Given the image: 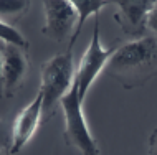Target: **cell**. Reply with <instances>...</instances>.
<instances>
[{"label":"cell","instance_id":"6da1fadb","mask_svg":"<svg viewBox=\"0 0 157 155\" xmlns=\"http://www.w3.org/2000/svg\"><path fill=\"white\" fill-rule=\"evenodd\" d=\"M104 71L126 89L146 84L157 76V40L154 36H142L116 48Z\"/></svg>","mask_w":157,"mask_h":155},{"label":"cell","instance_id":"7a4b0ae2","mask_svg":"<svg viewBox=\"0 0 157 155\" xmlns=\"http://www.w3.org/2000/svg\"><path fill=\"white\" fill-rule=\"evenodd\" d=\"M73 50L68 48L65 53L56 54L48 60L41 69V86L43 93V114L50 116L55 111L56 102H60L75 84V66Z\"/></svg>","mask_w":157,"mask_h":155},{"label":"cell","instance_id":"3957f363","mask_svg":"<svg viewBox=\"0 0 157 155\" xmlns=\"http://www.w3.org/2000/svg\"><path fill=\"white\" fill-rule=\"evenodd\" d=\"M65 116L66 144L79 150L83 155H101L96 140L93 139L90 127L83 114V101L78 96V86L73 84L65 98L60 101Z\"/></svg>","mask_w":157,"mask_h":155},{"label":"cell","instance_id":"277c9868","mask_svg":"<svg viewBox=\"0 0 157 155\" xmlns=\"http://www.w3.org/2000/svg\"><path fill=\"white\" fill-rule=\"evenodd\" d=\"M116 48H103L99 40V17H94V28H93V36L88 45L86 51H84L81 61H79V68L75 73V84L78 86V96L81 101H84L88 89L91 84L96 81V78L106 69L109 58Z\"/></svg>","mask_w":157,"mask_h":155},{"label":"cell","instance_id":"5b68a950","mask_svg":"<svg viewBox=\"0 0 157 155\" xmlns=\"http://www.w3.org/2000/svg\"><path fill=\"white\" fill-rule=\"evenodd\" d=\"M45 7V27L43 35L53 41H63L75 31L78 23V13L71 0H46Z\"/></svg>","mask_w":157,"mask_h":155},{"label":"cell","instance_id":"8992f818","mask_svg":"<svg viewBox=\"0 0 157 155\" xmlns=\"http://www.w3.org/2000/svg\"><path fill=\"white\" fill-rule=\"evenodd\" d=\"M41 117H43V93L38 91L36 98L17 116L13 129H12V145L8 153H18L30 142V139L40 127Z\"/></svg>","mask_w":157,"mask_h":155},{"label":"cell","instance_id":"52a82bcc","mask_svg":"<svg viewBox=\"0 0 157 155\" xmlns=\"http://www.w3.org/2000/svg\"><path fill=\"white\" fill-rule=\"evenodd\" d=\"M2 96L12 98L18 87L22 86L28 69V58L27 50L15 46V45L3 43L2 50Z\"/></svg>","mask_w":157,"mask_h":155},{"label":"cell","instance_id":"ba28073f","mask_svg":"<svg viewBox=\"0 0 157 155\" xmlns=\"http://www.w3.org/2000/svg\"><path fill=\"white\" fill-rule=\"evenodd\" d=\"M117 12L114 13V20L121 27L126 35H134L142 38L147 28L149 17L154 2L151 0H132V2H117Z\"/></svg>","mask_w":157,"mask_h":155},{"label":"cell","instance_id":"9c48e42d","mask_svg":"<svg viewBox=\"0 0 157 155\" xmlns=\"http://www.w3.org/2000/svg\"><path fill=\"white\" fill-rule=\"evenodd\" d=\"M71 2H73V5H75L76 13H78V23H76L75 31L70 38V43H68V48L73 50V45L76 43V40H78V36L83 30L84 23H86L88 17H91V15L96 17L106 5H108V2H106V0H71Z\"/></svg>","mask_w":157,"mask_h":155},{"label":"cell","instance_id":"30bf717a","mask_svg":"<svg viewBox=\"0 0 157 155\" xmlns=\"http://www.w3.org/2000/svg\"><path fill=\"white\" fill-rule=\"evenodd\" d=\"M30 2L23 0H0V22L12 25L28 12Z\"/></svg>","mask_w":157,"mask_h":155},{"label":"cell","instance_id":"8fae6325","mask_svg":"<svg viewBox=\"0 0 157 155\" xmlns=\"http://www.w3.org/2000/svg\"><path fill=\"white\" fill-rule=\"evenodd\" d=\"M0 41H3L7 45H15V46H20L23 50L28 48V41L23 38L22 33L17 30L15 27L3 23V22H0Z\"/></svg>","mask_w":157,"mask_h":155},{"label":"cell","instance_id":"7c38bea8","mask_svg":"<svg viewBox=\"0 0 157 155\" xmlns=\"http://www.w3.org/2000/svg\"><path fill=\"white\" fill-rule=\"evenodd\" d=\"M147 28L154 33V38L157 40V2H154V7H152L149 17H147Z\"/></svg>","mask_w":157,"mask_h":155},{"label":"cell","instance_id":"4fadbf2b","mask_svg":"<svg viewBox=\"0 0 157 155\" xmlns=\"http://www.w3.org/2000/svg\"><path fill=\"white\" fill-rule=\"evenodd\" d=\"M10 145H12V137H8L5 125H3V122L0 120V149L10 150Z\"/></svg>","mask_w":157,"mask_h":155},{"label":"cell","instance_id":"5bb4252c","mask_svg":"<svg viewBox=\"0 0 157 155\" xmlns=\"http://www.w3.org/2000/svg\"><path fill=\"white\" fill-rule=\"evenodd\" d=\"M147 155H157V129L152 132L151 140H149V153Z\"/></svg>","mask_w":157,"mask_h":155},{"label":"cell","instance_id":"9a60e30c","mask_svg":"<svg viewBox=\"0 0 157 155\" xmlns=\"http://www.w3.org/2000/svg\"><path fill=\"white\" fill-rule=\"evenodd\" d=\"M2 50H3V41H0V96H2V63H3Z\"/></svg>","mask_w":157,"mask_h":155},{"label":"cell","instance_id":"2e32d148","mask_svg":"<svg viewBox=\"0 0 157 155\" xmlns=\"http://www.w3.org/2000/svg\"><path fill=\"white\" fill-rule=\"evenodd\" d=\"M0 155H10L8 152H3V149H0Z\"/></svg>","mask_w":157,"mask_h":155}]
</instances>
